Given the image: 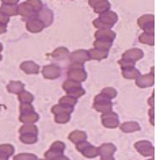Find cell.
I'll use <instances>...</instances> for the list:
<instances>
[{
  "label": "cell",
  "instance_id": "f1b7e54d",
  "mask_svg": "<svg viewBox=\"0 0 156 160\" xmlns=\"http://www.w3.org/2000/svg\"><path fill=\"white\" fill-rule=\"evenodd\" d=\"M18 99H19V102H21V105H31L34 101V95L25 90L18 95Z\"/></svg>",
  "mask_w": 156,
  "mask_h": 160
},
{
  "label": "cell",
  "instance_id": "8d00e7d4",
  "mask_svg": "<svg viewBox=\"0 0 156 160\" xmlns=\"http://www.w3.org/2000/svg\"><path fill=\"white\" fill-rule=\"evenodd\" d=\"M27 4H29L35 12H39V11L43 8V3L39 2V0H27Z\"/></svg>",
  "mask_w": 156,
  "mask_h": 160
},
{
  "label": "cell",
  "instance_id": "8992f818",
  "mask_svg": "<svg viewBox=\"0 0 156 160\" xmlns=\"http://www.w3.org/2000/svg\"><path fill=\"white\" fill-rule=\"evenodd\" d=\"M155 84V68H151V72L147 75H140L137 79H136V86L138 88H147V87H151Z\"/></svg>",
  "mask_w": 156,
  "mask_h": 160
},
{
  "label": "cell",
  "instance_id": "816d5d0a",
  "mask_svg": "<svg viewBox=\"0 0 156 160\" xmlns=\"http://www.w3.org/2000/svg\"><path fill=\"white\" fill-rule=\"evenodd\" d=\"M147 160H155L153 158H149V159H147Z\"/></svg>",
  "mask_w": 156,
  "mask_h": 160
},
{
  "label": "cell",
  "instance_id": "bcb514c9",
  "mask_svg": "<svg viewBox=\"0 0 156 160\" xmlns=\"http://www.w3.org/2000/svg\"><path fill=\"white\" fill-rule=\"evenodd\" d=\"M8 22H10V18H7L3 14H0V23H2V25H6L7 26V23H8Z\"/></svg>",
  "mask_w": 156,
  "mask_h": 160
},
{
  "label": "cell",
  "instance_id": "ab89813d",
  "mask_svg": "<svg viewBox=\"0 0 156 160\" xmlns=\"http://www.w3.org/2000/svg\"><path fill=\"white\" fill-rule=\"evenodd\" d=\"M71 119V114H58L54 115V122L56 123H67Z\"/></svg>",
  "mask_w": 156,
  "mask_h": 160
},
{
  "label": "cell",
  "instance_id": "f546056e",
  "mask_svg": "<svg viewBox=\"0 0 156 160\" xmlns=\"http://www.w3.org/2000/svg\"><path fill=\"white\" fill-rule=\"evenodd\" d=\"M80 153L84 156V158L87 159H94V158H97L98 156V148L97 147H94V145H91V144H88L84 149H83Z\"/></svg>",
  "mask_w": 156,
  "mask_h": 160
},
{
  "label": "cell",
  "instance_id": "7bdbcfd3",
  "mask_svg": "<svg viewBox=\"0 0 156 160\" xmlns=\"http://www.w3.org/2000/svg\"><path fill=\"white\" fill-rule=\"evenodd\" d=\"M148 117H149V123L155 126V107H151L148 111Z\"/></svg>",
  "mask_w": 156,
  "mask_h": 160
},
{
  "label": "cell",
  "instance_id": "7dc6e473",
  "mask_svg": "<svg viewBox=\"0 0 156 160\" xmlns=\"http://www.w3.org/2000/svg\"><path fill=\"white\" fill-rule=\"evenodd\" d=\"M7 31V26L6 25H2V23H0V34H4Z\"/></svg>",
  "mask_w": 156,
  "mask_h": 160
},
{
  "label": "cell",
  "instance_id": "7402d4cb",
  "mask_svg": "<svg viewBox=\"0 0 156 160\" xmlns=\"http://www.w3.org/2000/svg\"><path fill=\"white\" fill-rule=\"evenodd\" d=\"M68 138L69 141H72L73 144H78V142H82V141H86L87 140V133L83 130H73L68 134Z\"/></svg>",
  "mask_w": 156,
  "mask_h": 160
},
{
  "label": "cell",
  "instance_id": "ee69618b",
  "mask_svg": "<svg viewBox=\"0 0 156 160\" xmlns=\"http://www.w3.org/2000/svg\"><path fill=\"white\" fill-rule=\"evenodd\" d=\"M88 141H87V140H86V141H82V142H78V144H75V145H76V151H79V152H82L83 149H84V148L87 147V145H88Z\"/></svg>",
  "mask_w": 156,
  "mask_h": 160
},
{
  "label": "cell",
  "instance_id": "4fadbf2b",
  "mask_svg": "<svg viewBox=\"0 0 156 160\" xmlns=\"http://www.w3.org/2000/svg\"><path fill=\"white\" fill-rule=\"evenodd\" d=\"M97 19H98V21H101V22H103V23H106V25H109V26L113 27L115 23H117V21H118V15L115 14L114 11L109 10V11H106V12L101 14Z\"/></svg>",
  "mask_w": 156,
  "mask_h": 160
},
{
  "label": "cell",
  "instance_id": "2e32d148",
  "mask_svg": "<svg viewBox=\"0 0 156 160\" xmlns=\"http://www.w3.org/2000/svg\"><path fill=\"white\" fill-rule=\"evenodd\" d=\"M94 35H95V39H99V41H110V42H113L115 37H117V34L113 30H97Z\"/></svg>",
  "mask_w": 156,
  "mask_h": 160
},
{
  "label": "cell",
  "instance_id": "1f68e13d",
  "mask_svg": "<svg viewBox=\"0 0 156 160\" xmlns=\"http://www.w3.org/2000/svg\"><path fill=\"white\" fill-rule=\"evenodd\" d=\"M111 46H113V42H110V41H99V39H95L94 41V48L99 50L109 52L111 49Z\"/></svg>",
  "mask_w": 156,
  "mask_h": 160
},
{
  "label": "cell",
  "instance_id": "52a82bcc",
  "mask_svg": "<svg viewBox=\"0 0 156 160\" xmlns=\"http://www.w3.org/2000/svg\"><path fill=\"white\" fill-rule=\"evenodd\" d=\"M88 4L94 8V12L101 15L103 12H106V11H109L111 8V4L110 2H107V0H90Z\"/></svg>",
  "mask_w": 156,
  "mask_h": 160
},
{
  "label": "cell",
  "instance_id": "60d3db41",
  "mask_svg": "<svg viewBox=\"0 0 156 160\" xmlns=\"http://www.w3.org/2000/svg\"><path fill=\"white\" fill-rule=\"evenodd\" d=\"M119 64V67H121V69H128V68H134L136 65V62L133 61H129V60H125V58H121L118 61Z\"/></svg>",
  "mask_w": 156,
  "mask_h": 160
},
{
  "label": "cell",
  "instance_id": "ffe728a7",
  "mask_svg": "<svg viewBox=\"0 0 156 160\" xmlns=\"http://www.w3.org/2000/svg\"><path fill=\"white\" fill-rule=\"evenodd\" d=\"M7 91H8L10 94L19 95L22 91H25V84H23L22 82H19V80H13V82H10L8 84H7Z\"/></svg>",
  "mask_w": 156,
  "mask_h": 160
},
{
  "label": "cell",
  "instance_id": "f907efd6",
  "mask_svg": "<svg viewBox=\"0 0 156 160\" xmlns=\"http://www.w3.org/2000/svg\"><path fill=\"white\" fill-rule=\"evenodd\" d=\"M2 50H3V45H2V42H0V53H2Z\"/></svg>",
  "mask_w": 156,
  "mask_h": 160
},
{
  "label": "cell",
  "instance_id": "3957f363",
  "mask_svg": "<svg viewBox=\"0 0 156 160\" xmlns=\"http://www.w3.org/2000/svg\"><path fill=\"white\" fill-rule=\"evenodd\" d=\"M18 4L17 0H3L0 6V14H3L7 18L18 15Z\"/></svg>",
  "mask_w": 156,
  "mask_h": 160
},
{
  "label": "cell",
  "instance_id": "484cf974",
  "mask_svg": "<svg viewBox=\"0 0 156 160\" xmlns=\"http://www.w3.org/2000/svg\"><path fill=\"white\" fill-rule=\"evenodd\" d=\"M152 23H155V17L151 14H145L137 19V25L140 29H144V27H147L148 25H152Z\"/></svg>",
  "mask_w": 156,
  "mask_h": 160
},
{
  "label": "cell",
  "instance_id": "d590c367",
  "mask_svg": "<svg viewBox=\"0 0 156 160\" xmlns=\"http://www.w3.org/2000/svg\"><path fill=\"white\" fill-rule=\"evenodd\" d=\"M101 94H102V95H105V97H107V98L110 99V101H111V99H114V98L118 95L117 90L113 88V87H105V88L101 91Z\"/></svg>",
  "mask_w": 156,
  "mask_h": 160
},
{
  "label": "cell",
  "instance_id": "e575fe53",
  "mask_svg": "<svg viewBox=\"0 0 156 160\" xmlns=\"http://www.w3.org/2000/svg\"><path fill=\"white\" fill-rule=\"evenodd\" d=\"M49 149L53 151V152H57V153H60V155H64V151H65V144H64L63 141H54L50 145Z\"/></svg>",
  "mask_w": 156,
  "mask_h": 160
},
{
  "label": "cell",
  "instance_id": "d4e9b609",
  "mask_svg": "<svg viewBox=\"0 0 156 160\" xmlns=\"http://www.w3.org/2000/svg\"><path fill=\"white\" fill-rule=\"evenodd\" d=\"M73 107H68V106H63V105H56V106H52L50 111L53 113L54 115H58V114H72L73 113Z\"/></svg>",
  "mask_w": 156,
  "mask_h": 160
},
{
  "label": "cell",
  "instance_id": "ba28073f",
  "mask_svg": "<svg viewBox=\"0 0 156 160\" xmlns=\"http://www.w3.org/2000/svg\"><path fill=\"white\" fill-rule=\"evenodd\" d=\"M35 18L39 19V21L43 23V26H45V27H48V26H50L52 23H53L54 15H53V11H52V10H49L48 7H43L39 12H37Z\"/></svg>",
  "mask_w": 156,
  "mask_h": 160
},
{
  "label": "cell",
  "instance_id": "c3c4849f",
  "mask_svg": "<svg viewBox=\"0 0 156 160\" xmlns=\"http://www.w3.org/2000/svg\"><path fill=\"white\" fill-rule=\"evenodd\" d=\"M53 160H69L67 158V156H64V155H61V156H58V158H56V159H53Z\"/></svg>",
  "mask_w": 156,
  "mask_h": 160
},
{
  "label": "cell",
  "instance_id": "e0dca14e",
  "mask_svg": "<svg viewBox=\"0 0 156 160\" xmlns=\"http://www.w3.org/2000/svg\"><path fill=\"white\" fill-rule=\"evenodd\" d=\"M21 69L27 75H37L39 72V65L34 61H25L21 64Z\"/></svg>",
  "mask_w": 156,
  "mask_h": 160
},
{
  "label": "cell",
  "instance_id": "b9f144b4",
  "mask_svg": "<svg viewBox=\"0 0 156 160\" xmlns=\"http://www.w3.org/2000/svg\"><path fill=\"white\" fill-rule=\"evenodd\" d=\"M19 111H21V114L33 113V111H34V106L33 105H21V107H19Z\"/></svg>",
  "mask_w": 156,
  "mask_h": 160
},
{
  "label": "cell",
  "instance_id": "d6a6232c",
  "mask_svg": "<svg viewBox=\"0 0 156 160\" xmlns=\"http://www.w3.org/2000/svg\"><path fill=\"white\" fill-rule=\"evenodd\" d=\"M19 140L23 142V144H35L38 141V136L35 134H19Z\"/></svg>",
  "mask_w": 156,
  "mask_h": 160
},
{
  "label": "cell",
  "instance_id": "5bb4252c",
  "mask_svg": "<svg viewBox=\"0 0 156 160\" xmlns=\"http://www.w3.org/2000/svg\"><path fill=\"white\" fill-rule=\"evenodd\" d=\"M117 151V147L111 142H103L102 145H99L98 148V155L101 158H109V156H113Z\"/></svg>",
  "mask_w": 156,
  "mask_h": 160
},
{
  "label": "cell",
  "instance_id": "cb8c5ba5",
  "mask_svg": "<svg viewBox=\"0 0 156 160\" xmlns=\"http://www.w3.org/2000/svg\"><path fill=\"white\" fill-rule=\"evenodd\" d=\"M19 134H35L38 136V128L35 123H23L19 128Z\"/></svg>",
  "mask_w": 156,
  "mask_h": 160
},
{
  "label": "cell",
  "instance_id": "f5cc1de1",
  "mask_svg": "<svg viewBox=\"0 0 156 160\" xmlns=\"http://www.w3.org/2000/svg\"><path fill=\"white\" fill-rule=\"evenodd\" d=\"M0 61H2V53H0Z\"/></svg>",
  "mask_w": 156,
  "mask_h": 160
},
{
  "label": "cell",
  "instance_id": "6da1fadb",
  "mask_svg": "<svg viewBox=\"0 0 156 160\" xmlns=\"http://www.w3.org/2000/svg\"><path fill=\"white\" fill-rule=\"evenodd\" d=\"M67 78L68 80L76 83H83L87 80V72L83 68V64H71L67 72Z\"/></svg>",
  "mask_w": 156,
  "mask_h": 160
},
{
  "label": "cell",
  "instance_id": "9c48e42d",
  "mask_svg": "<svg viewBox=\"0 0 156 160\" xmlns=\"http://www.w3.org/2000/svg\"><path fill=\"white\" fill-rule=\"evenodd\" d=\"M69 60L71 64H83L84 65V62L88 61V53L86 49H78L69 54Z\"/></svg>",
  "mask_w": 156,
  "mask_h": 160
},
{
  "label": "cell",
  "instance_id": "7a4b0ae2",
  "mask_svg": "<svg viewBox=\"0 0 156 160\" xmlns=\"http://www.w3.org/2000/svg\"><path fill=\"white\" fill-rule=\"evenodd\" d=\"M63 90L67 92V95H69L72 98H76V99L86 95V90L82 87L80 83L72 82V80H68V79L63 83Z\"/></svg>",
  "mask_w": 156,
  "mask_h": 160
},
{
  "label": "cell",
  "instance_id": "9a60e30c",
  "mask_svg": "<svg viewBox=\"0 0 156 160\" xmlns=\"http://www.w3.org/2000/svg\"><path fill=\"white\" fill-rule=\"evenodd\" d=\"M26 29L30 31V33H41V31L45 29L43 23L37 18H31L26 22Z\"/></svg>",
  "mask_w": 156,
  "mask_h": 160
},
{
  "label": "cell",
  "instance_id": "f35d334b",
  "mask_svg": "<svg viewBox=\"0 0 156 160\" xmlns=\"http://www.w3.org/2000/svg\"><path fill=\"white\" fill-rule=\"evenodd\" d=\"M38 158L34 153H19L14 156V160H37Z\"/></svg>",
  "mask_w": 156,
  "mask_h": 160
},
{
  "label": "cell",
  "instance_id": "603a6c76",
  "mask_svg": "<svg viewBox=\"0 0 156 160\" xmlns=\"http://www.w3.org/2000/svg\"><path fill=\"white\" fill-rule=\"evenodd\" d=\"M94 109L97 111H99L101 114L110 113V111H113V103H111V101H109V102H97V103H94Z\"/></svg>",
  "mask_w": 156,
  "mask_h": 160
},
{
  "label": "cell",
  "instance_id": "836d02e7",
  "mask_svg": "<svg viewBox=\"0 0 156 160\" xmlns=\"http://www.w3.org/2000/svg\"><path fill=\"white\" fill-rule=\"evenodd\" d=\"M138 41L141 43H145V45L153 46L155 45V35H148L145 33H141L138 37Z\"/></svg>",
  "mask_w": 156,
  "mask_h": 160
},
{
  "label": "cell",
  "instance_id": "4dcf8cb0",
  "mask_svg": "<svg viewBox=\"0 0 156 160\" xmlns=\"http://www.w3.org/2000/svg\"><path fill=\"white\" fill-rule=\"evenodd\" d=\"M58 105L68 106V107H73V109H75V106L78 105V99H76V98H72V97H69V95H65V97L60 98Z\"/></svg>",
  "mask_w": 156,
  "mask_h": 160
},
{
  "label": "cell",
  "instance_id": "44dd1931",
  "mask_svg": "<svg viewBox=\"0 0 156 160\" xmlns=\"http://www.w3.org/2000/svg\"><path fill=\"white\" fill-rule=\"evenodd\" d=\"M87 53H88V60H97V61L105 60V58H107V56H109V52L99 50V49H95V48L87 50Z\"/></svg>",
  "mask_w": 156,
  "mask_h": 160
},
{
  "label": "cell",
  "instance_id": "30bf717a",
  "mask_svg": "<svg viewBox=\"0 0 156 160\" xmlns=\"http://www.w3.org/2000/svg\"><path fill=\"white\" fill-rule=\"evenodd\" d=\"M60 75H61V71L54 64H49V65H45L42 68V76L48 80H54L60 78Z\"/></svg>",
  "mask_w": 156,
  "mask_h": 160
},
{
  "label": "cell",
  "instance_id": "f6af8a7d",
  "mask_svg": "<svg viewBox=\"0 0 156 160\" xmlns=\"http://www.w3.org/2000/svg\"><path fill=\"white\" fill-rule=\"evenodd\" d=\"M148 106H149V109L151 107H155V92L151 94L149 99H148Z\"/></svg>",
  "mask_w": 156,
  "mask_h": 160
},
{
  "label": "cell",
  "instance_id": "d6986e66",
  "mask_svg": "<svg viewBox=\"0 0 156 160\" xmlns=\"http://www.w3.org/2000/svg\"><path fill=\"white\" fill-rule=\"evenodd\" d=\"M118 128L121 129V132H123V133H134V132L140 130V123L134 122V121H128V122L119 123Z\"/></svg>",
  "mask_w": 156,
  "mask_h": 160
},
{
  "label": "cell",
  "instance_id": "7c38bea8",
  "mask_svg": "<svg viewBox=\"0 0 156 160\" xmlns=\"http://www.w3.org/2000/svg\"><path fill=\"white\" fill-rule=\"evenodd\" d=\"M144 57V52L141 49H138V48H132V49H128L126 52H123L122 54V58L125 60H129V61H138V60H141Z\"/></svg>",
  "mask_w": 156,
  "mask_h": 160
},
{
  "label": "cell",
  "instance_id": "74e56055",
  "mask_svg": "<svg viewBox=\"0 0 156 160\" xmlns=\"http://www.w3.org/2000/svg\"><path fill=\"white\" fill-rule=\"evenodd\" d=\"M65 56H68V49L67 48H63V46L54 49V52L52 53V57H56V58H61V57H65Z\"/></svg>",
  "mask_w": 156,
  "mask_h": 160
},
{
  "label": "cell",
  "instance_id": "4316f807",
  "mask_svg": "<svg viewBox=\"0 0 156 160\" xmlns=\"http://www.w3.org/2000/svg\"><path fill=\"white\" fill-rule=\"evenodd\" d=\"M39 119V115L33 111V113H27V114H21L19 117V121L22 123H35Z\"/></svg>",
  "mask_w": 156,
  "mask_h": 160
},
{
  "label": "cell",
  "instance_id": "ac0fdd59",
  "mask_svg": "<svg viewBox=\"0 0 156 160\" xmlns=\"http://www.w3.org/2000/svg\"><path fill=\"white\" fill-rule=\"evenodd\" d=\"M15 148L11 144H0V160H8L14 155Z\"/></svg>",
  "mask_w": 156,
  "mask_h": 160
},
{
  "label": "cell",
  "instance_id": "681fc988",
  "mask_svg": "<svg viewBox=\"0 0 156 160\" xmlns=\"http://www.w3.org/2000/svg\"><path fill=\"white\" fill-rule=\"evenodd\" d=\"M101 160H114L113 156H109V158H101Z\"/></svg>",
  "mask_w": 156,
  "mask_h": 160
},
{
  "label": "cell",
  "instance_id": "8fae6325",
  "mask_svg": "<svg viewBox=\"0 0 156 160\" xmlns=\"http://www.w3.org/2000/svg\"><path fill=\"white\" fill-rule=\"evenodd\" d=\"M18 15H21V17L27 22L29 19L35 18L37 12H35V11L31 8L29 4H27V2H23V3H19L18 4Z\"/></svg>",
  "mask_w": 156,
  "mask_h": 160
},
{
  "label": "cell",
  "instance_id": "db71d44e",
  "mask_svg": "<svg viewBox=\"0 0 156 160\" xmlns=\"http://www.w3.org/2000/svg\"><path fill=\"white\" fill-rule=\"evenodd\" d=\"M37 160H46V159H37Z\"/></svg>",
  "mask_w": 156,
  "mask_h": 160
},
{
  "label": "cell",
  "instance_id": "83f0119b",
  "mask_svg": "<svg viewBox=\"0 0 156 160\" xmlns=\"http://www.w3.org/2000/svg\"><path fill=\"white\" fill-rule=\"evenodd\" d=\"M140 75L141 73H140V71L136 67L134 68H128V69H122L123 79H128V80H136Z\"/></svg>",
  "mask_w": 156,
  "mask_h": 160
},
{
  "label": "cell",
  "instance_id": "5b68a950",
  "mask_svg": "<svg viewBox=\"0 0 156 160\" xmlns=\"http://www.w3.org/2000/svg\"><path fill=\"white\" fill-rule=\"evenodd\" d=\"M101 122L102 125L107 128V129H115V128L119 126V118L118 114L114 113V111H110V113H105L102 114L101 117Z\"/></svg>",
  "mask_w": 156,
  "mask_h": 160
},
{
  "label": "cell",
  "instance_id": "277c9868",
  "mask_svg": "<svg viewBox=\"0 0 156 160\" xmlns=\"http://www.w3.org/2000/svg\"><path fill=\"white\" fill-rule=\"evenodd\" d=\"M134 149H137L138 153L145 156V158H152L155 155V148L148 140H141V141L134 142Z\"/></svg>",
  "mask_w": 156,
  "mask_h": 160
}]
</instances>
